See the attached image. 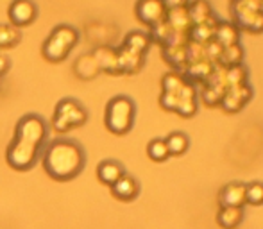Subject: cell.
Instances as JSON below:
<instances>
[{"label":"cell","instance_id":"obj_1","mask_svg":"<svg viewBox=\"0 0 263 229\" xmlns=\"http://www.w3.org/2000/svg\"><path fill=\"white\" fill-rule=\"evenodd\" d=\"M49 125L40 115L29 113L18 120L13 142L6 150V161L13 170L25 172L32 168L45 149Z\"/></svg>","mask_w":263,"mask_h":229},{"label":"cell","instance_id":"obj_2","mask_svg":"<svg viewBox=\"0 0 263 229\" xmlns=\"http://www.w3.org/2000/svg\"><path fill=\"white\" fill-rule=\"evenodd\" d=\"M42 163L47 176L54 181H72L86 167V150L76 140L58 138L43 149Z\"/></svg>","mask_w":263,"mask_h":229},{"label":"cell","instance_id":"obj_3","mask_svg":"<svg viewBox=\"0 0 263 229\" xmlns=\"http://www.w3.org/2000/svg\"><path fill=\"white\" fill-rule=\"evenodd\" d=\"M136 106L131 97L127 95H117L106 106L104 124L109 132L117 136H124L135 125Z\"/></svg>","mask_w":263,"mask_h":229},{"label":"cell","instance_id":"obj_4","mask_svg":"<svg viewBox=\"0 0 263 229\" xmlns=\"http://www.w3.org/2000/svg\"><path fill=\"white\" fill-rule=\"evenodd\" d=\"M77 42H79V32H77L76 27H72V25H58V27L52 29L49 38L45 40L42 52L50 63H59L68 58L72 49L77 45Z\"/></svg>","mask_w":263,"mask_h":229},{"label":"cell","instance_id":"obj_5","mask_svg":"<svg viewBox=\"0 0 263 229\" xmlns=\"http://www.w3.org/2000/svg\"><path fill=\"white\" fill-rule=\"evenodd\" d=\"M88 122V111L76 99H63L58 102L52 118V127L58 132H68L73 127H83Z\"/></svg>","mask_w":263,"mask_h":229},{"label":"cell","instance_id":"obj_6","mask_svg":"<svg viewBox=\"0 0 263 229\" xmlns=\"http://www.w3.org/2000/svg\"><path fill=\"white\" fill-rule=\"evenodd\" d=\"M253 97V88L249 84H240V86L226 88L224 95H222L220 106L228 113H236L247 104Z\"/></svg>","mask_w":263,"mask_h":229},{"label":"cell","instance_id":"obj_7","mask_svg":"<svg viewBox=\"0 0 263 229\" xmlns=\"http://www.w3.org/2000/svg\"><path fill=\"white\" fill-rule=\"evenodd\" d=\"M9 20L14 27H25L32 24L38 16V7L32 0H13L7 9Z\"/></svg>","mask_w":263,"mask_h":229},{"label":"cell","instance_id":"obj_8","mask_svg":"<svg viewBox=\"0 0 263 229\" xmlns=\"http://www.w3.org/2000/svg\"><path fill=\"white\" fill-rule=\"evenodd\" d=\"M136 16L145 25H156L165 20L166 7L163 6L161 0H138L136 2Z\"/></svg>","mask_w":263,"mask_h":229},{"label":"cell","instance_id":"obj_9","mask_svg":"<svg viewBox=\"0 0 263 229\" xmlns=\"http://www.w3.org/2000/svg\"><path fill=\"white\" fill-rule=\"evenodd\" d=\"M220 208H243L246 204V184L229 183L220 190L218 195Z\"/></svg>","mask_w":263,"mask_h":229},{"label":"cell","instance_id":"obj_10","mask_svg":"<svg viewBox=\"0 0 263 229\" xmlns=\"http://www.w3.org/2000/svg\"><path fill=\"white\" fill-rule=\"evenodd\" d=\"M111 194L122 202H131L138 197L140 194V183L129 174H124L117 183L111 186Z\"/></svg>","mask_w":263,"mask_h":229},{"label":"cell","instance_id":"obj_11","mask_svg":"<svg viewBox=\"0 0 263 229\" xmlns=\"http://www.w3.org/2000/svg\"><path fill=\"white\" fill-rule=\"evenodd\" d=\"M124 174L125 170H124V167H122V163H118V161H115V160H104L97 165V179L109 188L113 186Z\"/></svg>","mask_w":263,"mask_h":229},{"label":"cell","instance_id":"obj_12","mask_svg":"<svg viewBox=\"0 0 263 229\" xmlns=\"http://www.w3.org/2000/svg\"><path fill=\"white\" fill-rule=\"evenodd\" d=\"M213 40L217 43H220L222 47L235 45V43H238V40H240V29L236 27L235 24H231V22L218 20L217 25H215Z\"/></svg>","mask_w":263,"mask_h":229},{"label":"cell","instance_id":"obj_13","mask_svg":"<svg viewBox=\"0 0 263 229\" xmlns=\"http://www.w3.org/2000/svg\"><path fill=\"white\" fill-rule=\"evenodd\" d=\"M186 9H188V16H190L192 25L206 24V22H210L211 18L215 16L208 0H190V2L186 4Z\"/></svg>","mask_w":263,"mask_h":229},{"label":"cell","instance_id":"obj_14","mask_svg":"<svg viewBox=\"0 0 263 229\" xmlns=\"http://www.w3.org/2000/svg\"><path fill=\"white\" fill-rule=\"evenodd\" d=\"M165 20L168 22V25L174 31H183V32H190V29L194 27L188 16V9L184 7H177V9H168L166 11Z\"/></svg>","mask_w":263,"mask_h":229},{"label":"cell","instance_id":"obj_15","mask_svg":"<svg viewBox=\"0 0 263 229\" xmlns=\"http://www.w3.org/2000/svg\"><path fill=\"white\" fill-rule=\"evenodd\" d=\"M243 209L242 208H220L217 213V224L224 229H235L242 224Z\"/></svg>","mask_w":263,"mask_h":229},{"label":"cell","instance_id":"obj_16","mask_svg":"<svg viewBox=\"0 0 263 229\" xmlns=\"http://www.w3.org/2000/svg\"><path fill=\"white\" fill-rule=\"evenodd\" d=\"M218 18L213 16L210 22L206 24H201V25H194L190 29V40L195 43H201V45H206L213 40V34H215V25H217Z\"/></svg>","mask_w":263,"mask_h":229},{"label":"cell","instance_id":"obj_17","mask_svg":"<svg viewBox=\"0 0 263 229\" xmlns=\"http://www.w3.org/2000/svg\"><path fill=\"white\" fill-rule=\"evenodd\" d=\"M213 63H210L208 59H201V61L188 63L184 73L186 77H190L192 81H208L211 72H213Z\"/></svg>","mask_w":263,"mask_h":229},{"label":"cell","instance_id":"obj_18","mask_svg":"<svg viewBox=\"0 0 263 229\" xmlns=\"http://www.w3.org/2000/svg\"><path fill=\"white\" fill-rule=\"evenodd\" d=\"M165 143H166V149H168L170 156H181V154L186 152L188 147H190V140H188V136L181 131L170 132V135L165 138Z\"/></svg>","mask_w":263,"mask_h":229},{"label":"cell","instance_id":"obj_19","mask_svg":"<svg viewBox=\"0 0 263 229\" xmlns=\"http://www.w3.org/2000/svg\"><path fill=\"white\" fill-rule=\"evenodd\" d=\"M118 63H120V70H127L129 73H135L142 68L143 65V54L133 52L129 49H122L118 54Z\"/></svg>","mask_w":263,"mask_h":229},{"label":"cell","instance_id":"obj_20","mask_svg":"<svg viewBox=\"0 0 263 229\" xmlns=\"http://www.w3.org/2000/svg\"><path fill=\"white\" fill-rule=\"evenodd\" d=\"M163 56H165V61H168L174 68L184 72L186 68L188 61H186V45H181V47H165L163 50Z\"/></svg>","mask_w":263,"mask_h":229},{"label":"cell","instance_id":"obj_21","mask_svg":"<svg viewBox=\"0 0 263 229\" xmlns=\"http://www.w3.org/2000/svg\"><path fill=\"white\" fill-rule=\"evenodd\" d=\"M149 45H151V38L145 34V32L133 31L125 36V49L133 50V52L145 54V50L149 49Z\"/></svg>","mask_w":263,"mask_h":229},{"label":"cell","instance_id":"obj_22","mask_svg":"<svg viewBox=\"0 0 263 229\" xmlns=\"http://www.w3.org/2000/svg\"><path fill=\"white\" fill-rule=\"evenodd\" d=\"M243 59V49L240 43H235V45H229L222 49L220 59H218V65L222 66H235V65H242Z\"/></svg>","mask_w":263,"mask_h":229},{"label":"cell","instance_id":"obj_23","mask_svg":"<svg viewBox=\"0 0 263 229\" xmlns=\"http://www.w3.org/2000/svg\"><path fill=\"white\" fill-rule=\"evenodd\" d=\"M147 156H149L153 161H156V163H161V161L168 160L170 152H168V149H166L165 138L151 140L149 145H147Z\"/></svg>","mask_w":263,"mask_h":229},{"label":"cell","instance_id":"obj_24","mask_svg":"<svg viewBox=\"0 0 263 229\" xmlns=\"http://www.w3.org/2000/svg\"><path fill=\"white\" fill-rule=\"evenodd\" d=\"M247 68L243 65H235L226 68V86H240V84H247Z\"/></svg>","mask_w":263,"mask_h":229},{"label":"cell","instance_id":"obj_25","mask_svg":"<svg viewBox=\"0 0 263 229\" xmlns=\"http://www.w3.org/2000/svg\"><path fill=\"white\" fill-rule=\"evenodd\" d=\"M184 77L179 72H168L163 75L161 79V86L163 91H168V93H179V90L184 86Z\"/></svg>","mask_w":263,"mask_h":229},{"label":"cell","instance_id":"obj_26","mask_svg":"<svg viewBox=\"0 0 263 229\" xmlns=\"http://www.w3.org/2000/svg\"><path fill=\"white\" fill-rule=\"evenodd\" d=\"M246 204L261 206L263 204V183L261 181H253L246 184Z\"/></svg>","mask_w":263,"mask_h":229},{"label":"cell","instance_id":"obj_27","mask_svg":"<svg viewBox=\"0 0 263 229\" xmlns=\"http://www.w3.org/2000/svg\"><path fill=\"white\" fill-rule=\"evenodd\" d=\"M174 32V29L168 25V22L163 20L159 22V24L153 25V40L158 43H161V45H166V42H168L170 34Z\"/></svg>","mask_w":263,"mask_h":229},{"label":"cell","instance_id":"obj_28","mask_svg":"<svg viewBox=\"0 0 263 229\" xmlns=\"http://www.w3.org/2000/svg\"><path fill=\"white\" fill-rule=\"evenodd\" d=\"M18 40H20V32L7 25H0V47H11L18 43Z\"/></svg>","mask_w":263,"mask_h":229},{"label":"cell","instance_id":"obj_29","mask_svg":"<svg viewBox=\"0 0 263 229\" xmlns=\"http://www.w3.org/2000/svg\"><path fill=\"white\" fill-rule=\"evenodd\" d=\"M226 90H222V88H217V86H206L204 91H202V99H204V102L208 106H217L220 104L222 101V95H224Z\"/></svg>","mask_w":263,"mask_h":229},{"label":"cell","instance_id":"obj_30","mask_svg":"<svg viewBox=\"0 0 263 229\" xmlns=\"http://www.w3.org/2000/svg\"><path fill=\"white\" fill-rule=\"evenodd\" d=\"M204 58V45L201 43H195V42H188L186 43V61L188 63H195V61H201Z\"/></svg>","mask_w":263,"mask_h":229},{"label":"cell","instance_id":"obj_31","mask_svg":"<svg viewBox=\"0 0 263 229\" xmlns=\"http://www.w3.org/2000/svg\"><path fill=\"white\" fill-rule=\"evenodd\" d=\"M197 111V99H179L176 113H179L181 117H192Z\"/></svg>","mask_w":263,"mask_h":229},{"label":"cell","instance_id":"obj_32","mask_svg":"<svg viewBox=\"0 0 263 229\" xmlns=\"http://www.w3.org/2000/svg\"><path fill=\"white\" fill-rule=\"evenodd\" d=\"M159 104H161L166 111H176L177 104H179V93H168V91H163L161 97H159Z\"/></svg>","mask_w":263,"mask_h":229},{"label":"cell","instance_id":"obj_33","mask_svg":"<svg viewBox=\"0 0 263 229\" xmlns=\"http://www.w3.org/2000/svg\"><path fill=\"white\" fill-rule=\"evenodd\" d=\"M161 2L166 7V11H168V9H177V7H184L188 4V0H161Z\"/></svg>","mask_w":263,"mask_h":229},{"label":"cell","instance_id":"obj_34","mask_svg":"<svg viewBox=\"0 0 263 229\" xmlns=\"http://www.w3.org/2000/svg\"><path fill=\"white\" fill-rule=\"evenodd\" d=\"M9 68H11V61H9V58L0 56V77L6 75V73L9 72Z\"/></svg>","mask_w":263,"mask_h":229},{"label":"cell","instance_id":"obj_35","mask_svg":"<svg viewBox=\"0 0 263 229\" xmlns=\"http://www.w3.org/2000/svg\"><path fill=\"white\" fill-rule=\"evenodd\" d=\"M260 11H261V13H263V0H261V7H260Z\"/></svg>","mask_w":263,"mask_h":229}]
</instances>
